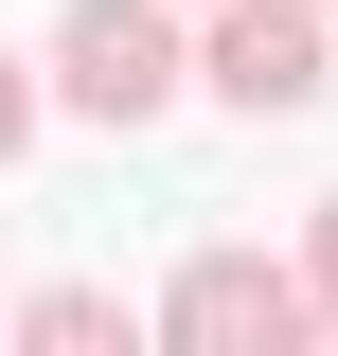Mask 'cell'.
<instances>
[{
	"label": "cell",
	"mask_w": 338,
	"mask_h": 356,
	"mask_svg": "<svg viewBox=\"0 0 338 356\" xmlns=\"http://www.w3.org/2000/svg\"><path fill=\"white\" fill-rule=\"evenodd\" d=\"M54 89H72L89 125H161L178 107V36L143 0H72V36H54Z\"/></svg>",
	"instance_id": "1"
},
{
	"label": "cell",
	"mask_w": 338,
	"mask_h": 356,
	"mask_svg": "<svg viewBox=\"0 0 338 356\" xmlns=\"http://www.w3.org/2000/svg\"><path fill=\"white\" fill-rule=\"evenodd\" d=\"M214 89H232L250 125L321 107V18H303V0H232V18H214Z\"/></svg>",
	"instance_id": "2"
},
{
	"label": "cell",
	"mask_w": 338,
	"mask_h": 356,
	"mask_svg": "<svg viewBox=\"0 0 338 356\" xmlns=\"http://www.w3.org/2000/svg\"><path fill=\"white\" fill-rule=\"evenodd\" d=\"M161 321H178V339H214V356H232V339H285L303 303H285V285H267L250 250H214V267H178V303H161Z\"/></svg>",
	"instance_id": "3"
},
{
	"label": "cell",
	"mask_w": 338,
	"mask_h": 356,
	"mask_svg": "<svg viewBox=\"0 0 338 356\" xmlns=\"http://www.w3.org/2000/svg\"><path fill=\"white\" fill-rule=\"evenodd\" d=\"M36 339H54V356H107V339H125V303H107V285H54Z\"/></svg>",
	"instance_id": "4"
},
{
	"label": "cell",
	"mask_w": 338,
	"mask_h": 356,
	"mask_svg": "<svg viewBox=\"0 0 338 356\" xmlns=\"http://www.w3.org/2000/svg\"><path fill=\"white\" fill-rule=\"evenodd\" d=\"M18 125H36V89H18V72H0V161H18Z\"/></svg>",
	"instance_id": "5"
}]
</instances>
